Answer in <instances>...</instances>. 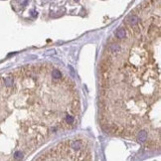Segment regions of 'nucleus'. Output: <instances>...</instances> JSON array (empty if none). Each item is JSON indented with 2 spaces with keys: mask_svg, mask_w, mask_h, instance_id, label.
<instances>
[{
  "mask_svg": "<svg viewBox=\"0 0 161 161\" xmlns=\"http://www.w3.org/2000/svg\"><path fill=\"white\" fill-rule=\"evenodd\" d=\"M70 146H71V148L73 149V150L80 151L83 148V146H84V143L81 140H73V141L70 143Z\"/></svg>",
  "mask_w": 161,
  "mask_h": 161,
  "instance_id": "nucleus-1",
  "label": "nucleus"
},
{
  "mask_svg": "<svg viewBox=\"0 0 161 161\" xmlns=\"http://www.w3.org/2000/svg\"><path fill=\"white\" fill-rule=\"evenodd\" d=\"M138 21H139L138 17L135 16V15H130V16H128L126 18V22L129 23L130 25H136L138 23Z\"/></svg>",
  "mask_w": 161,
  "mask_h": 161,
  "instance_id": "nucleus-2",
  "label": "nucleus"
},
{
  "mask_svg": "<svg viewBox=\"0 0 161 161\" xmlns=\"http://www.w3.org/2000/svg\"><path fill=\"white\" fill-rule=\"evenodd\" d=\"M137 139H138L140 142H144V141L147 139V133H146V131H144V130L140 131V132L138 133V135H137Z\"/></svg>",
  "mask_w": 161,
  "mask_h": 161,
  "instance_id": "nucleus-3",
  "label": "nucleus"
},
{
  "mask_svg": "<svg viewBox=\"0 0 161 161\" xmlns=\"http://www.w3.org/2000/svg\"><path fill=\"white\" fill-rule=\"evenodd\" d=\"M125 30L124 29H122V28H119L117 31H116V33H115V35H116V37L117 38H119V39H122V38H124L125 37Z\"/></svg>",
  "mask_w": 161,
  "mask_h": 161,
  "instance_id": "nucleus-4",
  "label": "nucleus"
},
{
  "mask_svg": "<svg viewBox=\"0 0 161 161\" xmlns=\"http://www.w3.org/2000/svg\"><path fill=\"white\" fill-rule=\"evenodd\" d=\"M52 76H53V78L54 79H56V80H58V79H60L61 77H62V74H61V72L59 71V70H54L53 72H52Z\"/></svg>",
  "mask_w": 161,
  "mask_h": 161,
  "instance_id": "nucleus-5",
  "label": "nucleus"
},
{
  "mask_svg": "<svg viewBox=\"0 0 161 161\" xmlns=\"http://www.w3.org/2000/svg\"><path fill=\"white\" fill-rule=\"evenodd\" d=\"M111 50L112 53H118V52L121 50V48H120L119 45H117V44H113V45L111 46Z\"/></svg>",
  "mask_w": 161,
  "mask_h": 161,
  "instance_id": "nucleus-6",
  "label": "nucleus"
},
{
  "mask_svg": "<svg viewBox=\"0 0 161 161\" xmlns=\"http://www.w3.org/2000/svg\"><path fill=\"white\" fill-rule=\"evenodd\" d=\"M66 121H67V123H69V124H73V123H74V121H75V119H74V117H73V116H71V115H67V116H66Z\"/></svg>",
  "mask_w": 161,
  "mask_h": 161,
  "instance_id": "nucleus-7",
  "label": "nucleus"
},
{
  "mask_svg": "<svg viewBox=\"0 0 161 161\" xmlns=\"http://www.w3.org/2000/svg\"><path fill=\"white\" fill-rule=\"evenodd\" d=\"M14 156H15V158H16V159H20V158H22V157H23V154H22L20 151H16V152H15V154H14Z\"/></svg>",
  "mask_w": 161,
  "mask_h": 161,
  "instance_id": "nucleus-8",
  "label": "nucleus"
},
{
  "mask_svg": "<svg viewBox=\"0 0 161 161\" xmlns=\"http://www.w3.org/2000/svg\"><path fill=\"white\" fill-rule=\"evenodd\" d=\"M32 15H33V16H36L37 14H36V12H35V11H32Z\"/></svg>",
  "mask_w": 161,
  "mask_h": 161,
  "instance_id": "nucleus-9",
  "label": "nucleus"
}]
</instances>
